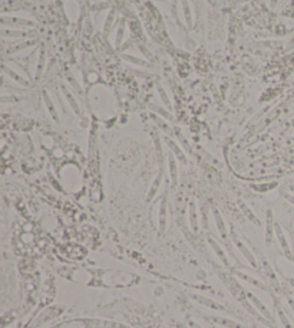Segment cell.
I'll return each instance as SVG.
<instances>
[{"instance_id": "obj_1", "label": "cell", "mask_w": 294, "mask_h": 328, "mask_svg": "<svg viewBox=\"0 0 294 328\" xmlns=\"http://www.w3.org/2000/svg\"><path fill=\"white\" fill-rule=\"evenodd\" d=\"M233 242H234V245L237 246V249L241 252V255L245 258V261L254 268V269H257V261H255V256H254V253L251 252V249L245 245L243 241H240L237 236H233Z\"/></svg>"}, {"instance_id": "obj_2", "label": "cell", "mask_w": 294, "mask_h": 328, "mask_svg": "<svg viewBox=\"0 0 294 328\" xmlns=\"http://www.w3.org/2000/svg\"><path fill=\"white\" fill-rule=\"evenodd\" d=\"M247 298H248V301L251 303V305L266 318V320H269L271 323H274V317L271 315V312L269 311V308L266 306V304L263 303L260 298H257L254 294H247Z\"/></svg>"}, {"instance_id": "obj_3", "label": "cell", "mask_w": 294, "mask_h": 328, "mask_svg": "<svg viewBox=\"0 0 294 328\" xmlns=\"http://www.w3.org/2000/svg\"><path fill=\"white\" fill-rule=\"evenodd\" d=\"M274 233H275V239H277L278 243H280L281 251H283L284 255L290 259V256L293 255V252H292V249H290V245H289V241H287V238H286L284 230L281 229V226H280L277 222H275V225H274Z\"/></svg>"}, {"instance_id": "obj_4", "label": "cell", "mask_w": 294, "mask_h": 328, "mask_svg": "<svg viewBox=\"0 0 294 328\" xmlns=\"http://www.w3.org/2000/svg\"><path fill=\"white\" fill-rule=\"evenodd\" d=\"M190 298L194 300V301L199 304V305L207 306V308H211V309H214V311H225V306H224V305H221L220 303H217V301H214V300H211V298H208V297L198 295V294H190Z\"/></svg>"}, {"instance_id": "obj_5", "label": "cell", "mask_w": 294, "mask_h": 328, "mask_svg": "<svg viewBox=\"0 0 294 328\" xmlns=\"http://www.w3.org/2000/svg\"><path fill=\"white\" fill-rule=\"evenodd\" d=\"M167 213H168V200L167 196H162L158 210V229L161 233H164L167 229Z\"/></svg>"}, {"instance_id": "obj_6", "label": "cell", "mask_w": 294, "mask_h": 328, "mask_svg": "<svg viewBox=\"0 0 294 328\" xmlns=\"http://www.w3.org/2000/svg\"><path fill=\"white\" fill-rule=\"evenodd\" d=\"M274 225H275V220H274V216H273V210L269 209L267 210V218H266V245L271 246L273 245V241H274Z\"/></svg>"}, {"instance_id": "obj_7", "label": "cell", "mask_w": 294, "mask_h": 328, "mask_svg": "<svg viewBox=\"0 0 294 328\" xmlns=\"http://www.w3.org/2000/svg\"><path fill=\"white\" fill-rule=\"evenodd\" d=\"M213 218H214V220H216V225H217V230H218V233H220L221 239L222 241H228V233H227V226H225V222H224V219H222V216H221L220 210L218 209H213Z\"/></svg>"}, {"instance_id": "obj_8", "label": "cell", "mask_w": 294, "mask_h": 328, "mask_svg": "<svg viewBox=\"0 0 294 328\" xmlns=\"http://www.w3.org/2000/svg\"><path fill=\"white\" fill-rule=\"evenodd\" d=\"M165 143H167V146H168V149H170V152L175 155V158L176 160H179L182 164H187L188 163V160H187V155L184 154V152H182V149L174 141V140H171L170 137H167L165 138Z\"/></svg>"}, {"instance_id": "obj_9", "label": "cell", "mask_w": 294, "mask_h": 328, "mask_svg": "<svg viewBox=\"0 0 294 328\" xmlns=\"http://www.w3.org/2000/svg\"><path fill=\"white\" fill-rule=\"evenodd\" d=\"M122 58L125 62H129L132 65H137V66H142V68H148V69H152L154 65L151 62H148L147 59H142L139 56H135V55H131V53H122Z\"/></svg>"}, {"instance_id": "obj_10", "label": "cell", "mask_w": 294, "mask_h": 328, "mask_svg": "<svg viewBox=\"0 0 294 328\" xmlns=\"http://www.w3.org/2000/svg\"><path fill=\"white\" fill-rule=\"evenodd\" d=\"M179 4H181V12H182V16H184V22H185L188 29H191L194 26V21H193V12H191L190 1L188 0H179Z\"/></svg>"}, {"instance_id": "obj_11", "label": "cell", "mask_w": 294, "mask_h": 328, "mask_svg": "<svg viewBox=\"0 0 294 328\" xmlns=\"http://www.w3.org/2000/svg\"><path fill=\"white\" fill-rule=\"evenodd\" d=\"M211 321L218 324L224 328H245L243 324L231 320V318H227V317H221V315H216V317H211Z\"/></svg>"}, {"instance_id": "obj_12", "label": "cell", "mask_w": 294, "mask_h": 328, "mask_svg": "<svg viewBox=\"0 0 294 328\" xmlns=\"http://www.w3.org/2000/svg\"><path fill=\"white\" fill-rule=\"evenodd\" d=\"M161 183H162V172H159L155 178H154V181H152V184H151V187H149V190H148V195H147V202L151 203L154 199H155V196H157V193H158V190H159V187H161Z\"/></svg>"}, {"instance_id": "obj_13", "label": "cell", "mask_w": 294, "mask_h": 328, "mask_svg": "<svg viewBox=\"0 0 294 328\" xmlns=\"http://www.w3.org/2000/svg\"><path fill=\"white\" fill-rule=\"evenodd\" d=\"M168 172H170L172 186L175 187L178 184V167H176V158L171 152L168 154Z\"/></svg>"}, {"instance_id": "obj_14", "label": "cell", "mask_w": 294, "mask_h": 328, "mask_svg": "<svg viewBox=\"0 0 294 328\" xmlns=\"http://www.w3.org/2000/svg\"><path fill=\"white\" fill-rule=\"evenodd\" d=\"M208 243H210V246H211V249L214 251V253L218 256V259L221 261V263L225 266V268H228L230 266V261H228V258H227V255H225V252L221 249V246L213 239V238H208Z\"/></svg>"}, {"instance_id": "obj_15", "label": "cell", "mask_w": 294, "mask_h": 328, "mask_svg": "<svg viewBox=\"0 0 294 328\" xmlns=\"http://www.w3.org/2000/svg\"><path fill=\"white\" fill-rule=\"evenodd\" d=\"M62 94H63L65 100H66L68 104H69V107L72 108V111H74L76 115H79V114H80V107H79L78 101L75 100V97L72 95V92H71V91H69L65 85H62Z\"/></svg>"}, {"instance_id": "obj_16", "label": "cell", "mask_w": 294, "mask_h": 328, "mask_svg": "<svg viewBox=\"0 0 294 328\" xmlns=\"http://www.w3.org/2000/svg\"><path fill=\"white\" fill-rule=\"evenodd\" d=\"M42 97H43V101H45V105H46V108H48V111H49L52 120H53V121H56V123H59V114H58V111H56V107H55V104H53V102H52V100H50L49 94H48L46 91H43Z\"/></svg>"}, {"instance_id": "obj_17", "label": "cell", "mask_w": 294, "mask_h": 328, "mask_svg": "<svg viewBox=\"0 0 294 328\" xmlns=\"http://www.w3.org/2000/svg\"><path fill=\"white\" fill-rule=\"evenodd\" d=\"M237 277L241 278V279H244V281H247V282H248L250 285H253V286H255V288H258V289H263V291H269L267 285H266L264 282H261V281L255 279V278L250 277V275H247V274H243V272H237Z\"/></svg>"}, {"instance_id": "obj_18", "label": "cell", "mask_w": 294, "mask_h": 328, "mask_svg": "<svg viewBox=\"0 0 294 328\" xmlns=\"http://www.w3.org/2000/svg\"><path fill=\"white\" fill-rule=\"evenodd\" d=\"M188 216H190V226L193 229V232H198V219H196V207L194 200L188 204Z\"/></svg>"}, {"instance_id": "obj_19", "label": "cell", "mask_w": 294, "mask_h": 328, "mask_svg": "<svg viewBox=\"0 0 294 328\" xmlns=\"http://www.w3.org/2000/svg\"><path fill=\"white\" fill-rule=\"evenodd\" d=\"M238 204H240L241 210L244 212V215L247 216V219H248V220H251V223H253V225H255V226H261V222L258 220V218L254 215V212H253V210H251V209H250V207H248V206H247L243 200H240Z\"/></svg>"}, {"instance_id": "obj_20", "label": "cell", "mask_w": 294, "mask_h": 328, "mask_svg": "<svg viewBox=\"0 0 294 328\" xmlns=\"http://www.w3.org/2000/svg\"><path fill=\"white\" fill-rule=\"evenodd\" d=\"M117 19V10L115 9H111L109 13L106 15V19H105V23H103V35L108 36L111 29L114 27V21Z\"/></svg>"}, {"instance_id": "obj_21", "label": "cell", "mask_w": 294, "mask_h": 328, "mask_svg": "<svg viewBox=\"0 0 294 328\" xmlns=\"http://www.w3.org/2000/svg\"><path fill=\"white\" fill-rule=\"evenodd\" d=\"M125 27H126L125 21H119V25L117 29V38H115V48H121L122 45V41L125 38Z\"/></svg>"}, {"instance_id": "obj_22", "label": "cell", "mask_w": 294, "mask_h": 328, "mask_svg": "<svg viewBox=\"0 0 294 328\" xmlns=\"http://www.w3.org/2000/svg\"><path fill=\"white\" fill-rule=\"evenodd\" d=\"M277 308V317H278V320H280V323H281V326L284 328H294V326L290 323V320H289V317H287V314L281 309V306H275Z\"/></svg>"}, {"instance_id": "obj_23", "label": "cell", "mask_w": 294, "mask_h": 328, "mask_svg": "<svg viewBox=\"0 0 294 328\" xmlns=\"http://www.w3.org/2000/svg\"><path fill=\"white\" fill-rule=\"evenodd\" d=\"M157 92H158V95H159V98H161L162 104H164V105L170 109V108H171V100H170V97L167 95V92H165L164 87H162V85H159V84H157Z\"/></svg>"}, {"instance_id": "obj_24", "label": "cell", "mask_w": 294, "mask_h": 328, "mask_svg": "<svg viewBox=\"0 0 294 328\" xmlns=\"http://www.w3.org/2000/svg\"><path fill=\"white\" fill-rule=\"evenodd\" d=\"M250 187H251L253 190L261 193V192H270V190L275 189V187H277V183L273 181V183H264V184H250Z\"/></svg>"}, {"instance_id": "obj_25", "label": "cell", "mask_w": 294, "mask_h": 328, "mask_svg": "<svg viewBox=\"0 0 294 328\" xmlns=\"http://www.w3.org/2000/svg\"><path fill=\"white\" fill-rule=\"evenodd\" d=\"M45 61H46V58H45V51H43V49H40V53H39V61H38V68H36V79H39V78H40L42 72H43V69H45Z\"/></svg>"}, {"instance_id": "obj_26", "label": "cell", "mask_w": 294, "mask_h": 328, "mask_svg": "<svg viewBox=\"0 0 294 328\" xmlns=\"http://www.w3.org/2000/svg\"><path fill=\"white\" fill-rule=\"evenodd\" d=\"M151 108L159 115V117H162V118H165V120H168V121H172L174 120V117H172V114L168 111V109H164V108H161V107H157V105H151Z\"/></svg>"}, {"instance_id": "obj_27", "label": "cell", "mask_w": 294, "mask_h": 328, "mask_svg": "<svg viewBox=\"0 0 294 328\" xmlns=\"http://www.w3.org/2000/svg\"><path fill=\"white\" fill-rule=\"evenodd\" d=\"M4 72H6V74H7L9 76H12V78H13V79H15L16 82H19V84H22V85H25V87H27V85H29V82L26 81L25 78H22L20 75H18V74H16L15 71L9 69L7 66H4Z\"/></svg>"}, {"instance_id": "obj_28", "label": "cell", "mask_w": 294, "mask_h": 328, "mask_svg": "<svg viewBox=\"0 0 294 328\" xmlns=\"http://www.w3.org/2000/svg\"><path fill=\"white\" fill-rule=\"evenodd\" d=\"M0 35L12 36V38H23V36H26V33L20 32V30H4V32H0Z\"/></svg>"}, {"instance_id": "obj_29", "label": "cell", "mask_w": 294, "mask_h": 328, "mask_svg": "<svg viewBox=\"0 0 294 328\" xmlns=\"http://www.w3.org/2000/svg\"><path fill=\"white\" fill-rule=\"evenodd\" d=\"M152 138H154V143H155V150H157V153L161 155L162 150H161V138H159L158 131H154V132H152Z\"/></svg>"}, {"instance_id": "obj_30", "label": "cell", "mask_w": 294, "mask_h": 328, "mask_svg": "<svg viewBox=\"0 0 294 328\" xmlns=\"http://www.w3.org/2000/svg\"><path fill=\"white\" fill-rule=\"evenodd\" d=\"M154 120H155L157 126L159 127V128H161V130H162L164 132H167V134H171L172 130H171V128H170V127L167 126V124H165V123H164V121H162L161 118H158V117H154Z\"/></svg>"}, {"instance_id": "obj_31", "label": "cell", "mask_w": 294, "mask_h": 328, "mask_svg": "<svg viewBox=\"0 0 294 328\" xmlns=\"http://www.w3.org/2000/svg\"><path fill=\"white\" fill-rule=\"evenodd\" d=\"M68 78H69V81H71V84H72V85H74L75 88H76V91H78V92H82V88H80V85H79V84H78V82H76V79H75L74 76L69 75V76H68Z\"/></svg>"}, {"instance_id": "obj_32", "label": "cell", "mask_w": 294, "mask_h": 328, "mask_svg": "<svg viewBox=\"0 0 294 328\" xmlns=\"http://www.w3.org/2000/svg\"><path fill=\"white\" fill-rule=\"evenodd\" d=\"M283 197H284L287 202L290 203V204H293L294 206V195H292V193H284V195H283Z\"/></svg>"}, {"instance_id": "obj_33", "label": "cell", "mask_w": 294, "mask_h": 328, "mask_svg": "<svg viewBox=\"0 0 294 328\" xmlns=\"http://www.w3.org/2000/svg\"><path fill=\"white\" fill-rule=\"evenodd\" d=\"M287 303H289L290 308H292V311L294 312V300H293V298H292V297H287Z\"/></svg>"}, {"instance_id": "obj_34", "label": "cell", "mask_w": 294, "mask_h": 328, "mask_svg": "<svg viewBox=\"0 0 294 328\" xmlns=\"http://www.w3.org/2000/svg\"><path fill=\"white\" fill-rule=\"evenodd\" d=\"M190 327L191 328H202L199 324H196V321H190Z\"/></svg>"}, {"instance_id": "obj_35", "label": "cell", "mask_w": 294, "mask_h": 328, "mask_svg": "<svg viewBox=\"0 0 294 328\" xmlns=\"http://www.w3.org/2000/svg\"><path fill=\"white\" fill-rule=\"evenodd\" d=\"M132 72H134V74H135V75H138V76H147V75H145V74H142V72H139V71H134V69H132Z\"/></svg>"}, {"instance_id": "obj_36", "label": "cell", "mask_w": 294, "mask_h": 328, "mask_svg": "<svg viewBox=\"0 0 294 328\" xmlns=\"http://www.w3.org/2000/svg\"><path fill=\"white\" fill-rule=\"evenodd\" d=\"M277 1H278V0H271V3H270V4H271V7H274V6L277 4Z\"/></svg>"}, {"instance_id": "obj_37", "label": "cell", "mask_w": 294, "mask_h": 328, "mask_svg": "<svg viewBox=\"0 0 294 328\" xmlns=\"http://www.w3.org/2000/svg\"><path fill=\"white\" fill-rule=\"evenodd\" d=\"M290 261H293V262H294V253L292 255V256H290Z\"/></svg>"}, {"instance_id": "obj_38", "label": "cell", "mask_w": 294, "mask_h": 328, "mask_svg": "<svg viewBox=\"0 0 294 328\" xmlns=\"http://www.w3.org/2000/svg\"><path fill=\"white\" fill-rule=\"evenodd\" d=\"M132 1H135V3H138V0H132Z\"/></svg>"}, {"instance_id": "obj_39", "label": "cell", "mask_w": 294, "mask_h": 328, "mask_svg": "<svg viewBox=\"0 0 294 328\" xmlns=\"http://www.w3.org/2000/svg\"><path fill=\"white\" fill-rule=\"evenodd\" d=\"M106 1H108V0H106Z\"/></svg>"}]
</instances>
